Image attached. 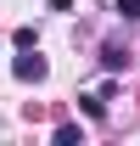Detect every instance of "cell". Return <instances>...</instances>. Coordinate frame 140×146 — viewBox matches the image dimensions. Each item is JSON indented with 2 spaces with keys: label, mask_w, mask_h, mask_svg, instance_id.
I'll return each mask as SVG.
<instances>
[{
  "label": "cell",
  "mask_w": 140,
  "mask_h": 146,
  "mask_svg": "<svg viewBox=\"0 0 140 146\" xmlns=\"http://www.w3.org/2000/svg\"><path fill=\"white\" fill-rule=\"evenodd\" d=\"M11 73H17V79H22V84H28V79H34V84H39V79H45V56H17V62H11Z\"/></svg>",
  "instance_id": "cell-1"
},
{
  "label": "cell",
  "mask_w": 140,
  "mask_h": 146,
  "mask_svg": "<svg viewBox=\"0 0 140 146\" xmlns=\"http://www.w3.org/2000/svg\"><path fill=\"white\" fill-rule=\"evenodd\" d=\"M73 141H84V129L79 124H56V146H73Z\"/></svg>",
  "instance_id": "cell-2"
},
{
  "label": "cell",
  "mask_w": 140,
  "mask_h": 146,
  "mask_svg": "<svg viewBox=\"0 0 140 146\" xmlns=\"http://www.w3.org/2000/svg\"><path fill=\"white\" fill-rule=\"evenodd\" d=\"M123 56H129V51H118V45H106V51H101V68H106V73H118V68H123Z\"/></svg>",
  "instance_id": "cell-3"
},
{
  "label": "cell",
  "mask_w": 140,
  "mask_h": 146,
  "mask_svg": "<svg viewBox=\"0 0 140 146\" xmlns=\"http://www.w3.org/2000/svg\"><path fill=\"white\" fill-rule=\"evenodd\" d=\"M118 17H123V23H135V17H140V0H118Z\"/></svg>",
  "instance_id": "cell-4"
}]
</instances>
